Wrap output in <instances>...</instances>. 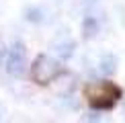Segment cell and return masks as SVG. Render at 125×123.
Segmentation results:
<instances>
[{
    "instance_id": "obj_1",
    "label": "cell",
    "mask_w": 125,
    "mask_h": 123,
    "mask_svg": "<svg viewBox=\"0 0 125 123\" xmlns=\"http://www.w3.org/2000/svg\"><path fill=\"white\" fill-rule=\"evenodd\" d=\"M84 94H86V99L92 107H96V109H109L119 99V88L113 86L111 82H94V84L86 86Z\"/></svg>"
},
{
    "instance_id": "obj_2",
    "label": "cell",
    "mask_w": 125,
    "mask_h": 123,
    "mask_svg": "<svg viewBox=\"0 0 125 123\" xmlns=\"http://www.w3.org/2000/svg\"><path fill=\"white\" fill-rule=\"evenodd\" d=\"M60 74V64L49 55H39L33 64V80L39 84H47Z\"/></svg>"
},
{
    "instance_id": "obj_3",
    "label": "cell",
    "mask_w": 125,
    "mask_h": 123,
    "mask_svg": "<svg viewBox=\"0 0 125 123\" xmlns=\"http://www.w3.org/2000/svg\"><path fill=\"white\" fill-rule=\"evenodd\" d=\"M25 66H27V62H25V49H23V45H17L8 53L6 68H8V72L12 76H21L25 72Z\"/></svg>"
},
{
    "instance_id": "obj_4",
    "label": "cell",
    "mask_w": 125,
    "mask_h": 123,
    "mask_svg": "<svg viewBox=\"0 0 125 123\" xmlns=\"http://www.w3.org/2000/svg\"><path fill=\"white\" fill-rule=\"evenodd\" d=\"M72 49H74V41L68 37H58L53 41V51L60 55V58H70Z\"/></svg>"
},
{
    "instance_id": "obj_5",
    "label": "cell",
    "mask_w": 125,
    "mask_h": 123,
    "mask_svg": "<svg viewBox=\"0 0 125 123\" xmlns=\"http://www.w3.org/2000/svg\"><path fill=\"white\" fill-rule=\"evenodd\" d=\"M101 70L105 72V74H111L113 70H115V58L113 55H105L101 62Z\"/></svg>"
},
{
    "instance_id": "obj_6",
    "label": "cell",
    "mask_w": 125,
    "mask_h": 123,
    "mask_svg": "<svg viewBox=\"0 0 125 123\" xmlns=\"http://www.w3.org/2000/svg\"><path fill=\"white\" fill-rule=\"evenodd\" d=\"M0 117H2V107H0Z\"/></svg>"
},
{
    "instance_id": "obj_7",
    "label": "cell",
    "mask_w": 125,
    "mask_h": 123,
    "mask_svg": "<svg viewBox=\"0 0 125 123\" xmlns=\"http://www.w3.org/2000/svg\"><path fill=\"white\" fill-rule=\"evenodd\" d=\"M123 115H125V107H123Z\"/></svg>"
}]
</instances>
